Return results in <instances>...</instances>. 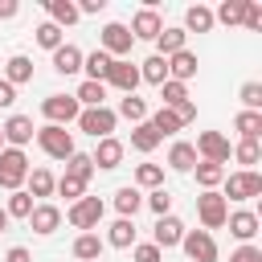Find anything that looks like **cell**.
Wrapping results in <instances>:
<instances>
[{"instance_id": "f546056e", "label": "cell", "mask_w": 262, "mask_h": 262, "mask_svg": "<svg viewBox=\"0 0 262 262\" xmlns=\"http://www.w3.org/2000/svg\"><path fill=\"white\" fill-rule=\"evenodd\" d=\"M106 242H111L115 250H131V246H135V221H127V217H119V221L111 225V233H106Z\"/></svg>"}, {"instance_id": "30bf717a", "label": "cell", "mask_w": 262, "mask_h": 262, "mask_svg": "<svg viewBox=\"0 0 262 262\" xmlns=\"http://www.w3.org/2000/svg\"><path fill=\"white\" fill-rule=\"evenodd\" d=\"M192 147H196V160H209V164H221V168L229 160V139L221 131H201Z\"/></svg>"}, {"instance_id": "1f68e13d", "label": "cell", "mask_w": 262, "mask_h": 262, "mask_svg": "<svg viewBox=\"0 0 262 262\" xmlns=\"http://www.w3.org/2000/svg\"><path fill=\"white\" fill-rule=\"evenodd\" d=\"M147 123H151V131H156L160 139H164V135H176V131L184 127V123L176 119V111H168V106H160V111H156V115H151Z\"/></svg>"}, {"instance_id": "52a82bcc", "label": "cell", "mask_w": 262, "mask_h": 262, "mask_svg": "<svg viewBox=\"0 0 262 262\" xmlns=\"http://www.w3.org/2000/svg\"><path fill=\"white\" fill-rule=\"evenodd\" d=\"M196 217H201L205 233H209V229H221V225H225V217H229L225 196H221L217 188H213V192H201V196H196Z\"/></svg>"}, {"instance_id": "f907efd6", "label": "cell", "mask_w": 262, "mask_h": 262, "mask_svg": "<svg viewBox=\"0 0 262 262\" xmlns=\"http://www.w3.org/2000/svg\"><path fill=\"white\" fill-rule=\"evenodd\" d=\"M172 111H176V119H180L184 127H188V123L196 119V102H180V106H172Z\"/></svg>"}, {"instance_id": "836d02e7", "label": "cell", "mask_w": 262, "mask_h": 262, "mask_svg": "<svg viewBox=\"0 0 262 262\" xmlns=\"http://www.w3.org/2000/svg\"><path fill=\"white\" fill-rule=\"evenodd\" d=\"M131 147H135V151H143V156L160 147V135L151 131V123H135V127H131Z\"/></svg>"}, {"instance_id": "d590c367", "label": "cell", "mask_w": 262, "mask_h": 262, "mask_svg": "<svg viewBox=\"0 0 262 262\" xmlns=\"http://www.w3.org/2000/svg\"><path fill=\"white\" fill-rule=\"evenodd\" d=\"M66 176H74V180H86V184H90V176H94V160H90L86 151H74V156L66 160Z\"/></svg>"}, {"instance_id": "816d5d0a", "label": "cell", "mask_w": 262, "mask_h": 262, "mask_svg": "<svg viewBox=\"0 0 262 262\" xmlns=\"http://www.w3.org/2000/svg\"><path fill=\"white\" fill-rule=\"evenodd\" d=\"M12 102H16V86H8V82L0 78V111H8Z\"/></svg>"}, {"instance_id": "d6a6232c", "label": "cell", "mask_w": 262, "mask_h": 262, "mask_svg": "<svg viewBox=\"0 0 262 262\" xmlns=\"http://www.w3.org/2000/svg\"><path fill=\"white\" fill-rule=\"evenodd\" d=\"M233 131H237L242 139H258V135H262V111H242V115L233 119Z\"/></svg>"}, {"instance_id": "7bdbcfd3", "label": "cell", "mask_w": 262, "mask_h": 262, "mask_svg": "<svg viewBox=\"0 0 262 262\" xmlns=\"http://www.w3.org/2000/svg\"><path fill=\"white\" fill-rule=\"evenodd\" d=\"M143 205H147L156 217H168V209H172V192H168V188H151V192L143 196Z\"/></svg>"}, {"instance_id": "2e32d148", "label": "cell", "mask_w": 262, "mask_h": 262, "mask_svg": "<svg viewBox=\"0 0 262 262\" xmlns=\"http://www.w3.org/2000/svg\"><path fill=\"white\" fill-rule=\"evenodd\" d=\"M29 225H33V229L45 237V233H53V229L61 225V209H57V205H49V201H45V205H33V213H29Z\"/></svg>"}, {"instance_id": "5b68a950", "label": "cell", "mask_w": 262, "mask_h": 262, "mask_svg": "<svg viewBox=\"0 0 262 262\" xmlns=\"http://www.w3.org/2000/svg\"><path fill=\"white\" fill-rule=\"evenodd\" d=\"M41 115H45L53 127H66V123H74V119L82 115V106H78L74 94H45V98H41Z\"/></svg>"}, {"instance_id": "ffe728a7", "label": "cell", "mask_w": 262, "mask_h": 262, "mask_svg": "<svg viewBox=\"0 0 262 262\" xmlns=\"http://www.w3.org/2000/svg\"><path fill=\"white\" fill-rule=\"evenodd\" d=\"M94 168H119L123 164V143L111 135V139H98V147H94Z\"/></svg>"}, {"instance_id": "ab89813d", "label": "cell", "mask_w": 262, "mask_h": 262, "mask_svg": "<svg viewBox=\"0 0 262 262\" xmlns=\"http://www.w3.org/2000/svg\"><path fill=\"white\" fill-rule=\"evenodd\" d=\"M135 184L139 188H164V168L160 164H139L135 168Z\"/></svg>"}, {"instance_id": "b9f144b4", "label": "cell", "mask_w": 262, "mask_h": 262, "mask_svg": "<svg viewBox=\"0 0 262 262\" xmlns=\"http://www.w3.org/2000/svg\"><path fill=\"white\" fill-rule=\"evenodd\" d=\"M242 12H246V0H221V8L213 12V20H221V25H242Z\"/></svg>"}, {"instance_id": "cb8c5ba5", "label": "cell", "mask_w": 262, "mask_h": 262, "mask_svg": "<svg viewBox=\"0 0 262 262\" xmlns=\"http://www.w3.org/2000/svg\"><path fill=\"white\" fill-rule=\"evenodd\" d=\"M115 209H119V217L135 221V213L143 209V192H139V188H131V184H127V188H119V192H115Z\"/></svg>"}, {"instance_id": "8d00e7d4", "label": "cell", "mask_w": 262, "mask_h": 262, "mask_svg": "<svg viewBox=\"0 0 262 262\" xmlns=\"http://www.w3.org/2000/svg\"><path fill=\"white\" fill-rule=\"evenodd\" d=\"M25 180H29V188H25L29 196H49V192H53V184H57L45 168H29V176H25Z\"/></svg>"}, {"instance_id": "7dc6e473", "label": "cell", "mask_w": 262, "mask_h": 262, "mask_svg": "<svg viewBox=\"0 0 262 262\" xmlns=\"http://www.w3.org/2000/svg\"><path fill=\"white\" fill-rule=\"evenodd\" d=\"M242 25H246L250 33H258V29H262V4H254V0H246V12H242Z\"/></svg>"}, {"instance_id": "9f6ffc18", "label": "cell", "mask_w": 262, "mask_h": 262, "mask_svg": "<svg viewBox=\"0 0 262 262\" xmlns=\"http://www.w3.org/2000/svg\"><path fill=\"white\" fill-rule=\"evenodd\" d=\"M4 229H8V213L0 209V233H4Z\"/></svg>"}, {"instance_id": "277c9868", "label": "cell", "mask_w": 262, "mask_h": 262, "mask_svg": "<svg viewBox=\"0 0 262 262\" xmlns=\"http://www.w3.org/2000/svg\"><path fill=\"white\" fill-rule=\"evenodd\" d=\"M131 45H135V37H131V29L127 25H119V20H111V25H102V33H98V49L106 53V57H127L131 53Z\"/></svg>"}, {"instance_id": "74e56055", "label": "cell", "mask_w": 262, "mask_h": 262, "mask_svg": "<svg viewBox=\"0 0 262 262\" xmlns=\"http://www.w3.org/2000/svg\"><path fill=\"white\" fill-rule=\"evenodd\" d=\"M160 98H164L160 106H168V111H172V106L188 102V86H184V82H172V78H168V82L160 86Z\"/></svg>"}, {"instance_id": "ee69618b", "label": "cell", "mask_w": 262, "mask_h": 262, "mask_svg": "<svg viewBox=\"0 0 262 262\" xmlns=\"http://www.w3.org/2000/svg\"><path fill=\"white\" fill-rule=\"evenodd\" d=\"M37 45L53 53V49L61 45V29H57V25H49V20H45V25H37Z\"/></svg>"}, {"instance_id": "9c48e42d", "label": "cell", "mask_w": 262, "mask_h": 262, "mask_svg": "<svg viewBox=\"0 0 262 262\" xmlns=\"http://www.w3.org/2000/svg\"><path fill=\"white\" fill-rule=\"evenodd\" d=\"M180 246H184L188 262H217V242H213V233H205V229H184Z\"/></svg>"}, {"instance_id": "8992f818", "label": "cell", "mask_w": 262, "mask_h": 262, "mask_svg": "<svg viewBox=\"0 0 262 262\" xmlns=\"http://www.w3.org/2000/svg\"><path fill=\"white\" fill-rule=\"evenodd\" d=\"M221 184H225V192H221V196H225V205H229V201H250V196H258V192H262V176H258L254 168L233 172V176H225Z\"/></svg>"}, {"instance_id": "d4e9b609", "label": "cell", "mask_w": 262, "mask_h": 262, "mask_svg": "<svg viewBox=\"0 0 262 262\" xmlns=\"http://www.w3.org/2000/svg\"><path fill=\"white\" fill-rule=\"evenodd\" d=\"M74 258L78 262H98L102 258V237L98 233H78L74 237Z\"/></svg>"}, {"instance_id": "ac0fdd59", "label": "cell", "mask_w": 262, "mask_h": 262, "mask_svg": "<svg viewBox=\"0 0 262 262\" xmlns=\"http://www.w3.org/2000/svg\"><path fill=\"white\" fill-rule=\"evenodd\" d=\"M164 61H168V78L172 82H188L196 74V53H188V49H180V53H172Z\"/></svg>"}, {"instance_id": "d6986e66", "label": "cell", "mask_w": 262, "mask_h": 262, "mask_svg": "<svg viewBox=\"0 0 262 262\" xmlns=\"http://www.w3.org/2000/svg\"><path fill=\"white\" fill-rule=\"evenodd\" d=\"M4 82H8V86H25V82H33V61H29L25 53H12V57L4 61Z\"/></svg>"}, {"instance_id": "4fadbf2b", "label": "cell", "mask_w": 262, "mask_h": 262, "mask_svg": "<svg viewBox=\"0 0 262 262\" xmlns=\"http://www.w3.org/2000/svg\"><path fill=\"white\" fill-rule=\"evenodd\" d=\"M0 135H4V147H25V143L37 135V127H33L29 115H12V119L0 127Z\"/></svg>"}, {"instance_id": "f6af8a7d", "label": "cell", "mask_w": 262, "mask_h": 262, "mask_svg": "<svg viewBox=\"0 0 262 262\" xmlns=\"http://www.w3.org/2000/svg\"><path fill=\"white\" fill-rule=\"evenodd\" d=\"M53 188H57L66 201H82V196H86V180H74V176H61Z\"/></svg>"}, {"instance_id": "4dcf8cb0", "label": "cell", "mask_w": 262, "mask_h": 262, "mask_svg": "<svg viewBox=\"0 0 262 262\" xmlns=\"http://www.w3.org/2000/svg\"><path fill=\"white\" fill-rule=\"evenodd\" d=\"M74 98H78L82 111H86V106H106V86H102V82H82Z\"/></svg>"}, {"instance_id": "bcb514c9", "label": "cell", "mask_w": 262, "mask_h": 262, "mask_svg": "<svg viewBox=\"0 0 262 262\" xmlns=\"http://www.w3.org/2000/svg\"><path fill=\"white\" fill-rule=\"evenodd\" d=\"M242 106L246 111H262V82H246L242 86Z\"/></svg>"}, {"instance_id": "7c38bea8", "label": "cell", "mask_w": 262, "mask_h": 262, "mask_svg": "<svg viewBox=\"0 0 262 262\" xmlns=\"http://www.w3.org/2000/svg\"><path fill=\"white\" fill-rule=\"evenodd\" d=\"M106 86H115V90H123V94H135V86H139V66H135V61H127V57L111 61Z\"/></svg>"}, {"instance_id": "681fc988", "label": "cell", "mask_w": 262, "mask_h": 262, "mask_svg": "<svg viewBox=\"0 0 262 262\" xmlns=\"http://www.w3.org/2000/svg\"><path fill=\"white\" fill-rule=\"evenodd\" d=\"M229 262H262V250L250 242V246H237L233 254H229Z\"/></svg>"}, {"instance_id": "3957f363", "label": "cell", "mask_w": 262, "mask_h": 262, "mask_svg": "<svg viewBox=\"0 0 262 262\" xmlns=\"http://www.w3.org/2000/svg\"><path fill=\"white\" fill-rule=\"evenodd\" d=\"M37 143H41V151L53 156V160H70V156L78 151V147H74V135H70L66 127H53V123L37 127Z\"/></svg>"}, {"instance_id": "44dd1931", "label": "cell", "mask_w": 262, "mask_h": 262, "mask_svg": "<svg viewBox=\"0 0 262 262\" xmlns=\"http://www.w3.org/2000/svg\"><path fill=\"white\" fill-rule=\"evenodd\" d=\"M45 12H49V25H57V29H70L78 20V4L74 0H45Z\"/></svg>"}, {"instance_id": "11a10c76", "label": "cell", "mask_w": 262, "mask_h": 262, "mask_svg": "<svg viewBox=\"0 0 262 262\" xmlns=\"http://www.w3.org/2000/svg\"><path fill=\"white\" fill-rule=\"evenodd\" d=\"M16 12H20V4H16V0H0V20H12Z\"/></svg>"}, {"instance_id": "7402d4cb", "label": "cell", "mask_w": 262, "mask_h": 262, "mask_svg": "<svg viewBox=\"0 0 262 262\" xmlns=\"http://www.w3.org/2000/svg\"><path fill=\"white\" fill-rule=\"evenodd\" d=\"M53 70H57V74H78V70H82V49L61 41V45L53 49Z\"/></svg>"}, {"instance_id": "c3c4849f", "label": "cell", "mask_w": 262, "mask_h": 262, "mask_svg": "<svg viewBox=\"0 0 262 262\" xmlns=\"http://www.w3.org/2000/svg\"><path fill=\"white\" fill-rule=\"evenodd\" d=\"M131 258L135 262H164V250H156L151 242H143V246H131Z\"/></svg>"}, {"instance_id": "e0dca14e", "label": "cell", "mask_w": 262, "mask_h": 262, "mask_svg": "<svg viewBox=\"0 0 262 262\" xmlns=\"http://www.w3.org/2000/svg\"><path fill=\"white\" fill-rule=\"evenodd\" d=\"M111 61H115V57H106L102 49H94V53H82V70H86V82H102V86H106Z\"/></svg>"}, {"instance_id": "db71d44e", "label": "cell", "mask_w": 262, "mask_h": 262, "mask_svg": "<svg viewBox=\"0 0 262 262\" xmlns=\"http://www.w3.org/2000/svg\"><path fill=\"white\" fill-rule=\"evenodd\" d=\"M4 262H33V254H29L25 246H12V250L4 254Z\"/></svg>"}, {"instance_id": "f1b7e54d", "label": "cell", "mask_w": 262, "mask_h": 262, "mask_svg": "<svg viewBox=\"0 0 262 262\" xmlns=\"http://www.w3.org/2000/svg\"><path fill=\"white\" fill-rule=\"evenodd\" d=\"M184 29H160V37H156V53L160 57H172V53H180L184 49Z\"/></svg>"}, {"instance_id": "6f0895ef", "label": "cell", "mask_w": 262, "mask_h": 262, "mask_svg": "<svg viewBox=\"0 0 262 262\" xmlns=\"http://www.w3.org/2000/svg\"><path fill=\"white\" fill-rule=\"evenodd\" d=\"M0 151H4V135H0Z\"/></svg>"}, {"instance_id": "9a60e30c", "label": "cell", "mask_w": 262, "mask_h": 262, "mask_svg": "<svg viewBox=\"0 0 262 262\" xmlns=\"http://www.w3.org/2000/svg\"><path fill=\"white\" fill-rule=\"evenodd\" d=\"M160 29H164V20H160L156 8H139L135 20H131V37H135V41H156Z\"/></svg>"}, {"instance_id": "ba28073f", "label": "cell", "mask_w": 262, "mask_h": 262, "mask_svg": "<svg viewBox=\"0 0 262 262\" xmlns=\"http://www.w3.org/2000/svg\"><path fill=\"white\" fill-rule=\"evenodd\" d=\"M102 213H106V205H102L98 196H82V201H74V205H70V213H66V217H70V225H74V229H86V233H90V229L102 221Z\"/></svg>"}, {"instance_id": "f5cc1de1", "label": "cell", "mask_w": 262, "mask_h": 262, "mask_svg": "<svg viewBox=\"0 0 262 262\" xmlns=\"http://www.w3.org/2000/svg\"><path fill=\"white\" fill-rule=\"evenodd\" d=\"M106 8V0H82L78 4V16H94V12H102Z\"/></svg>"}, {"instance_id": "6da1fadb", "label": "cell", "mask_w": 262, "mask_h": 262, "mask_svg": "<svg viewBox=\"0 0 262 262\" xmlns=\"http://www.w3.org/2000/svg\"><path fill=\"white\" fill-rule=\"evenodd\" d=\"M90 139H111L115 135V123H119V115L111 111V106H86L78 119H74Z\"/></svg>"}, {"instance_id": "4316f807", "label": "cell", "mask_w": 262, "mask_h": 262, "mask_svg": "<svg viewBox=\"0 0 262 262\" xmlns=\"http://www.w3.org/2000/svg\"><path fill=\"white\" fill-rule=\"evenodd\" d=\"M139 82H151V86H164L168 82V61L160 53H151L147 61H139Z\"/></svg>"}, {"instance_id": "484cf974", "label": "cell", "mask_w": 262, "mask_h": 262, "mask_svg": "<svg viewBox=\"0 0 262 262\" xmlns=\"http://www.w3.org/2000/svg\"><path fill=\"white\" fill-rule=\"evenodd\" d=\"M217 20H213V8H205V4H192L188 12H184V33H209Z\"/></svg>"}, {"instance_id": "5bb4252c", "label": "cell", "mask_w": 262, "mask_h": 262, "mask_svg": "<svg viewBox=\"0 0 262 262\" xmlns=\"http://www.w3.org/2000/svg\"><path fill=\"white\" fill-rule=\"evenodd\" d=\"M225 225H229V233H233L242 246H250V242L258 237V213H250V209L229 213V217H225Z\"/></svg>"}, {"instance_id": "f35d334b", "label": "cell", "mask_w": 262, "mask_h": 262, "mask_svg": "<svg viewBox=\"0 0 262 262\" xmlns=\"http://www.w3.org/2000/svg\"><path fill=\"white\" fill-rule=\"evenodd\" d=\"M229 156H233L237 164H246V168H254V164L262 160V147H258V139H242L237 147H229Z\"/></svg>"}, {"instance_id": "8fae6325", "label": "cell", "mask_w": 262, "mask_h": 262, "mask_svg": "<svg viewBox=\"0 0 262 262\" xmlns=\"http://www.w3.org/2000/svg\"><path fill=\"white\" fill-rule=\"evenodd\" d=\"M180 237H184V221L180 217H156V229H151V246L156 250H172V246H180Z\"/></svg>"}, {"instance_id": "83f0119b", "label": "cell", "mask_w": 262, "mask_h": 262, "mask_svg": "<svg viewBox=\"0 0 262 262\" xmlns=\"http://www.w3.org/2000/svg\"><path fill=\"white\" fill-rule=\"evenodd\" d=\"M192 176H196V184H201L205 192H213V188H217V184L225 180V168H221V164H209V160H196Z\"/></svg>"}, {"instance_id": "603a6c76", "label": "cell", "mask_w": 262, "mask_h": 262, "mask_svg": "<svg viewBox=\"0 0 262 262\" xmlns=\"http://www.w3.org/2000/svg\"><path fill=\"white\" fill-rule=\"evenodd\" d=\"M168 168H172V172H192V168H196V147L184 143V139H176L172 151H168Z\"/></svg>"}, {"instance_id": "60d3db41", "label": "cell", "mask_w": 262, "mask_h": 262, "mask_svg": "<svg viewBox=\"0 0 262 262\" xmlns=\"http://www.w3.org/2000/svg\"><path fill=\"white\" fill-rule=\"evenodd\" d=\"M4 213H8V221H12V217H25V221H29V213H33V196H29L25 188H16V192L8 196V205H4Z\"/></svg>"}, {"instance_id": "7a4b0ae2", "label": "cell", "mask_w": 262, "mask_h": 262, "mask_svg": "<svg viewBox=\"0 0 262 262\" xmlns=\"http://www.w3.org/2000/svg\"><path fill=\"white\" fill-rule=\"evenodd\" d=\"M25 176H29V156L20 147H4L0 151V188L16 192L25 184Z\"/></svg>"}, {"instance_id": "e575fe53", "label": "cell", "mask_w": 262, "mask_h": 262, "mask_svg": "<svg viewBox=\"0 0 262 262\" xmlns=\"http://www.w3.org/2000/svg\"><path fill=\"white\" fill-rule=\"evenodd\" d=\"M115 115H123V119H131V123H147V102H143L139 94H123V102H119Z\"/></svg>"}]
</instances>
